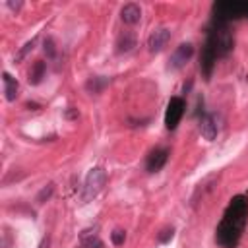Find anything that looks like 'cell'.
<instances>
[{"label": "cell", "mask_w": 248, "mask_h": 248, "mask_svg": "<svg viewBox=\"0 0 248 248\" xmlns=\"http://www.w3.org/2000/svg\"><path fill=\"white\" fill-rule=\"evenodd\" d=\"M120 19L126 23V25H134L141 19V10L138 4H124L122 10H120Z\"/></svg>", "instance_id": "cell-10"}, {"label": "cell", "mask_w": 248, "mask_h": 248, "mask_svg": "<svg viewBox=\"0 0 248 248\" xmlns=\"http://www.w3.org/2000/svg\"><path fill=\"white\" fill-rule=\"evenodd\" d=\"M192 54H194V46H192L190 43H182V45H178L176 50H174L172 56H170V64H169V68H170V70H180V68L192 58Z\"/></svg>", "instance_id": "cell-6"}, {"label": "cell", "mask_w": 248, "mask_h": 248, "mask_svg": "<svg viewBox=\"0 0 248 248\" xmlns=\"http://www.w3.org/2000/svg\"><path fill=\"white\" fill-rule=\"evenodd\" d=\"M200 130H202V136H203L207 141L215 140V136H217V132H219V126H217V118H215L213 114H205V116L202 118Z\"/></svg>", "instance_id": "cell-11"}, {"label": "cell", "mask_w": 248, "mask_h": 248, "mask_svg": "<svg viewBox=\"0 0 248 248\" xmlns=\"http://www.w3.org/2000/svg\"><path fill=\"white\" fill-rule=\"evenodd\" d=\"M167 159H169V149H165V147L153 149V151L147 155V161H145V169H147L149 172H157V170H161V169L165 167Z\"/></svg>", "instance_id": "cell-9"}, {"label": "cell", "mask_w": 248, "mask_h": 248, "mask_svg": "<svg viewBox=\"0 0 248 248\" xmlns=\"http://www.w3.org/2000/svg\"><path fill=\"white\" fill-rule=\"evenodd\" d=\"M8 8H10V10H16V12H17V10L21 8V2H8Z\"/></svg>", "instance_id": "cell-21"}, {"label": "cell", "mask_w": 248, "mask_h": 248, "mask_svg": "<svg viewBox=\"0 0 248 248\" xmlns=\"http://www.w3.org/2000/svg\"><path fill=\"white\" fill-rule=\"evenodd\" d=\"M105 182H107V170H105L103 167H93V169L87 172V176H85L83 190H81V202H83V203L93 202V200L99 196V192L103 190Z\"/></svg>", "instance_id": "cell-3"}, {"label": "cell", "mask_w": 248, "mask_h": 248, "mask_svg": "<svg viewBox=\"0 0 248 248\" xmlns=\"http://www.w3.org/2000/svg\"><path fill=\"white\" fill-rule=\"evenodd\" d=\"M50 194H52V186L48 184V188H43V190H41V194L37 196V200H39V202H43V198H48Z\"/></svg>", "instance_id": "cell-20"}, {"label": "cell", "mask_w": 248, "mask_h": 248, "mask_svg": "<svg viewBox=\"0 0 248 248\" xmlns=\"http://www.w3.org/2000/svg\"><path fill=\"white\" fill-rule=\"evenodd\" d=\"M43 76H45V62L37 60V62L33 64V68L29 70V81H31L33 85H37V83H41Z\"/></svg>", "instance_id": "cell-14"}, {"label": "cell", "mask_w": 248, "mask_h": 248, "mask_svg": "<svg viewBox=\"0 0 248 248\" xmlns=\"http://www.w3.org/2000/svg\"><path fill=\"white\" fill-rule=\"evenodd\" d=\"M33 46H35V39L27 41V43H25V45L21 46V50H19V52H17V54L14 56V60H16V62H21V60H23V58H25V56H27V54H29V52L33 50Z\"/></svg>", "instance_id": "cell-15"}, {"label": "cell", "mask_w": 248, "mask_h": 248, "mask_svg": "<svg viewBox=\"0 0 248 248\" xmlns=\"http://www.w3.org/2000/svg\"><path fill=\"white\" fill-rule=\"evenodd\" d=\"M215 58H217V52H215V48H213V43L207 39V41H205V46H203V50H202V56H200V68H202V74H203L205 79H209V76H211Z\"/></svg>", "instance_id": "cell-7"}, {"label": "cell", "mask_w": 248, "mask_h": 248, "mask_svg": "<svg viewBox=\"0 0 248 248\" xmlns=\"http://www.w3.org/2000/svg\"><path fill=\"white\" fill-rule=\"evenodd\" d=\"M236 17H248V2L242 0H227V2H217L215 4V21L227 23V19H236Z\"/></svg>", "instance_id": "cell-4"}, {"label": "cell", "mask_w": 248, "mask_h": 248, "mask_svg": "<svg viewBox=\"0 0 248 248\" xmlns=\"http://www.w3.org/2000/svg\"><path fill=\"white\" fill-rule=\"evenodd\" d=\"M169 238H172V229H163L161 234H159V240L161 242H167Z\"/></svg>", "instance_id": "cell-19"}, {"label": "cell", "mask_w": 248, "mask_h": 248, "mask_svg": "<svg viewBox=\"0 0 248 248\" xmlns=\"http://www.w3.org/2000/svg\"><path fill=\"white\" fill-rule=\"evenodd\" d=\"M207 39L213 43V48H215L217 56H225L232 50L234 39H232V33L229 31L227 23H223V21H215V25L209 29Z\"/></svg>", "instance_id": "cell-2"}, {"label": "cell", "mask_w": 248, "mask_h": 248, "mask_svg": "<svg viewBox=\"0 0 248 248\" xmlns=\"http://www.w3.org/2000/svg\"><path fill=\"white\" fill-rule=\"evenodd\" d=\"M169 41H170V29L159 27V29H155V31L149 35V39H147V48H149V52H159V50H163V48L167 46Z\"/></svg>", "instance_id": "cell-8"}, {"label": "cell", "mask_w": 248, "mask_h": 248, "mask_svg": "<svg viewBox=\"0 0 248 248\" xmlns=\"http://www.w3.org/2000/svg\"><path fill=\"white\" fill-rule=\"evenodd\" d=\"M2 81H4V93H6V99H8V101H16L17 91H19L17 81H16L8 72L2 74Z\"/></svg>", "instance_id": "cell-12"}, {"label": "cell", "mask_w": 248, "mask_h": 248, "mask_svg": "<svg viewBox=\"0 0 248 248\" xmlns=\"http://www.w3.org/2000/svg\"><path fill=\"white\" fill-rule=\"evenodd\" d=\"M246 217H248V198L242 194L234 196L217 227V232H215L217 244L223 248H234L244 231Z\"/></svg>", "instance_id": "cell-1"}, {"label": "cell", "mask_w": 248, "mask_h": 248, "mask_svg": "<svg viewBox=\"0 0 248 248\" xmlns=\"http://www.w3.org/2000/svg\"><path fill=\"white\" fill-rule=\"evenodd\" d=\"M110 238H112V244L120 246V244H124V240H126V232H124L122 229H116V231H112Z\"/></svg>", "instance_id": "cell-17"}, {"label": "cell", "mask_w": 248, "mask_h": 248, "mask_svg": "<svg viewBox=\"0 0 248 248\" xmlns=\"http://www.w3.org/2000/svg\"><path fill=\"white\" fill-rule=\"evenodd\" d=\"M45 52H46L48 58H54L56 56V46H54V41L50 37L45 39Z\"/></svg>", "instance_id": "cell-18"}, {"label": "cell", "mask_w": 248, "mask_h": 248, "mask_svg": "<svg viewBox=\"0 0 248 248\" xmlns=\"http://www.w3.org/2000/svg\"><path fill=\"white\" fill-rule=\"evenodd\" d=\"M184 108H186V103L182 97H170L169 105H167V112H165V126L169 130H174L184 114Z\"/></svg>", "instance_id": "cell-5"}, {"label": "cell", "mask_w": 248, "mask_h": 248, "mask_svg": "<svg viewBox=\"0 0 248 248\" xmlns=\"http://www.w3.org/2000/svg\"><path fill=\"white\" fill-rule=\"evenodd\" d=\"M136 46V37L132 35V33H122L120 37H118V41H116V52L118 54H122V52H130L132 48Z\"/></svg>", "instance_id": "cell-13"}, {"label": "cell", "mask_w": 248, "mask_h": 248, "mask_svg": "<svg viewBox=\"0 0 248 248\" xmlns=\"http://www.w3.org/2000/svg\"><path fill=\"white\" fill-rule=\"evenodd\" d=\"M105 85H107V79H103V78H91V79L87 81V89L93 91V93H99Z\"/></svg>", "instance_id": "cell-16"}]
</instances>
